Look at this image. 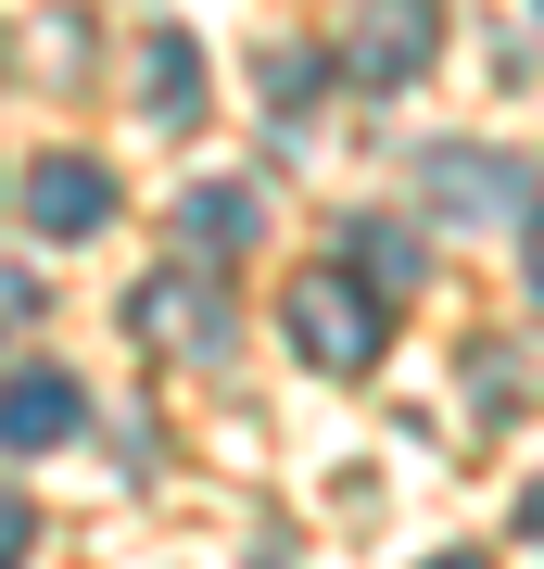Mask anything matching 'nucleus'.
Instances as JSON below:
<instances>
[{
  "label": "nucleus",
  "instance_id": "nucleus-1",
  "mask_svg": "<svg viewBox=\"0 0 544 569\" xmlns=\"http://www.w3.org/2000/svg\"><path fill=\"white\" fill-rule=\"evenodd\" d=\"M291 342H304V367H329V380H355L367 355H380V291L367 279H343V266H317V279H291Z\"/></svg>",
  "mask_w": 544,
  "mask_h": 569
},
{
  "label": "nucleus",
  "instance_id": "nucleus-2",
  "mask_svg": "<svg viewBox=\"0 0 544 569\" xmlns=\"http://www.w3.org/2000/svg\"><path fill=\"white\" fill-rule=\"evenodd\" d=\"M431 26H444V13H431V0H367V13H355V77L367 89H405V77H418V63H431Z\"/></svg>",
  "mask_w": 544,
  "mask_h": 569
},
{
  "label": "nucleus",
  "instance_id": "nucleus-3",
  "mask_svg": "<svg viewBox=\"0 0 544 569\" xmlns=\"http://www.w3.org/2000/svg\"><path fill=\"white\" fill-rule=\"evenodd\" d=\"M127 317H140V342H165V355H228V291L216 279H152Z\"/></svg>",
  "mask_w": 544,
  "mask_h": 569
},
{
  "label": "nucleus",
  "instance_id": "nucleus-4",
  "mask_svg": "<svg viewBox=\"0 0 544 569\" xmlns=\"http://www.w3.org/2000/svg\"><path fill=\"white\" fill-rule=\"evenodd\" d=\"M77 418H89V392L63 380V367H26V380H0V443H13V456L77 443Z\"/></svg>",
  "mask_w": 544,
  "mask_h": 569
},
{
  "label": "nucleus",
  "instance_id": "nucleus-5",
  "mask_svg": "<svg viewBox=\"0 0 544 569\" xmlns=\"http://www.w3.org/2000/svg\"><path fill=\"white\" fill-rule=\"evenodd\" d=\"M26 216H39L51 241H89V228L115 216V178H101V164H77V152H51L39 178H26Z\"/></svg>",
  "mask_w": 544,
  "mask_h": 569
},
{
  "label": "nucleus",
  "instance_id": "nucleus-6",
  "mask_svg": "<svg viewBox=\"0 0 544 569\" xmlns=\"http://www.w3.org/2000/svg\"><path fill=\"white\" fill-rule=\"evenodd\" d=\"M178 241H202V253H241L254 241V190H190V203H178Z\"/></svg>",
  "mask_w": 544,
  "mask_h": 569
},
{
  "label": "nucleus",
  "instance_id": "nucleus-7",
  "mask_svg": "<svg viewBox=\"0 0 544 569\" xmlns=\"http://www.w3.org/2000/svg\"><path fill=\"white\" fill-rule=\"evenodd\" d=\"M140 102H152V114H202V51H190V39H152V51H140Z\"/></svg>",
  "mask_w": 544,
  "mask_h": 569
},
{
  "label": "nucleus",
  "instance_id": "nucleus-8",
  "mask_svg": "<svg viewBox=\"0 0 544 569\" xmlns=\"http://www.w3.org/2000/svg\"><path fill=\"white\" fill-rule=\"evenodd\" d=\"M355 241H367V253H355V279H367V291H418V253H405V228H355Z\"/></svg>",
  "mask_w": 544,
  "mask_h": 569
},
{
  "label": "nucleus",
  "instance_id": "nucleus-9",
  "mask_svg": "<svg viewBox=\"0 0 544 569\" xmlns=\"http://www.w3.org/2000/svg\"><path fill=\"white\" fill-rule=\"evenodd\" d=\"M317 77H329V63H317V51H291V39H279V51H266V102H279V114H291V102H317Z\"/></svg>",
  "mask_w": 544,
  "mask_h": 569
},
{
  "label": "nucleus",
  "instance_id": "nucleus-10",
  "mask_svg": "<svg viewBox=\"0 0 544 569\" xmlns=\"http://www.w3.org/2000/svg\"><path fill=\"white\" fill-rule=\"evenodd\" d=\"M26 545H39V519H26V493H0V569H26Z\"/></svg>",
  "mask_w": 544,
  "mask_h": 569
},
{
  "label": "nucleus",
  "instance_id": "nucleus-11",
  "mask_svg": "<svg viewBox=\"0 0 544 569\" xmlns=\"http://www.w3.org/2000/svg\"><path fill=\"white\" fill-rule=\"evenodd\" d=\"M431 569H482V557H431Z\"/></svg>",
  "mask_w": 544,
  "mask_h": 569
}]
</instances>
